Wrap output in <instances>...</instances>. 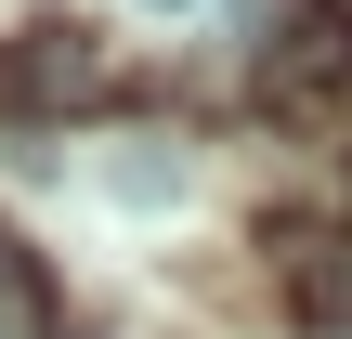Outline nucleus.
Wrapping results in <instances>:
<instances>
[{
  "mask_svg": "<svg viewBox=\"0 0 352 339\" xmlns=\"http://www.w3.org/2000/svg\"><path fill=\"white\" fill-rule=\"evenodd\" d=\"M248 78H261L274 118H327V105L352 91V0H287L274 39L248 52Z\"/></svg>",
  "mask_w": 352,
  "mask_h": 339,
  "instance_id": "nucleus-1",
  "label": "nucleus"
},
{
  "mask_svg": "<svg viewBox=\"0 0 352 339\" xmlns=\"http://www.w3.org/2000/svg\"><path fill=\"white\" fill-rule=\"evenodd\" d=\"M0 314H13V327H39V261L13 248V222H0Z\"/></svg>",
  "mask_w": 352,
  "mask_h": 339,
  "instance_id": "nucleus-4",
  "label": "nucleus"
},
{
  "mask_svg": "<svg viewBox=\"0 0 352 339\" xmlns=\"http://www.w3.org/2000/svg\"><path fill=\"white\" fill-rule=\"evenodd\" d=\"M0 105L13 118H65V105H118V65L91 26H26L0 39Z\"/></svg>",
  "mask_w": 352,
  "mask_h": 339,
  "instance_id": "nucleus-2",
  "label": "nucleus"
},
{
  "mask_svg": "<svg viewBox=\"0 0 352 339\" xmlns=\"http://www.w3.org/2000/svg\"><path fill=\"white\" fill-rule=\"evenodd\" d=\"M104 196H118V209H170V196H183V144H118V157H104Z\"/></svg>",
  "mask_w": 352,
  "mask_h": 339,
  "instance_id": "nucleus-3",
  "label": "nucleus"
},
{
  "mask_svg": "<svg viewBox=\"0 0 352 339\" xmlns=\"http://www.w3.org/2000/svg\"><path fill=\"white\" fill-rule=\"evenodd\" d=\"M144 13H196V0H144Z\"/></svg>",
  "mask_w": 352,
  "mask_h": 339,
  "instance_id": "nucleus-5",
  "label": "nucleus"
}]
</instances>
